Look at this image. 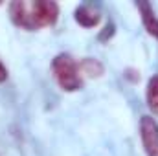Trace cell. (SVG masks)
Here are the masks:
<instances>
[{
	"label": "cell",
	"instance_id": "cell-1",
	"mask_svg": "<svg viewBox=\"0 0 158 156\" xmlns=\"http://www.w3.org/2000/svg\"><path fill=\"white\" fill-rule=\"evenodd\" d=\"M7 11L11 22L26 31L53 26L59 18V6L52 0H15L7 6Z\"/></svg>",
	"mask_w": 158,
	"mask_h": 156
},
{
	"label": "cell",
	"instance_id": "cell-2",
	"mask_svg": "<svg viewBox=\"0 0 158 156\" xmlns=\"http://www.w3.org/2000/svg\"><path fill=\"white\" fill-rule=\"evenodd\" d=\"M52 72L57 84L64 92H77L83 86V79L79 74L77 63L68 53H59L52 63Z\"/></svg>",
	"mask_w": 158,
	"mask_h": 156
},
{
	"label": "cell",
	"instance_id": "cell-3",
	"mask_svg": "<svg viewBox=\"0 0 158 156\" xmlns=\"http://www.w3.org/2000/svg\"><path fill=\"white\" fill-rule=\"evenodd\" d=\"M140 138L147 156H158V123L151 116L140 119Z\"/></svg>",
	"mask_w": 158,
	"mask_h": 156
},
{
	"label": "cell",
	"instance_id": "cell-4",
	"mask_svg": "<svg viewBox=\"0 0 158 156\" xmlns=\"http://www.w3.org/2000/svg\"><path fill=\"white\" fill-rule=\"evenodd\" d=\"M74 18L83 28H96L101 20V13H99L98 7H94L90 4H83L74 11Z\"/></svg>",
	"mask_w": 158,
	"mask_h": 156
},
{
	"label": "cell",
	"instance_id": "cell-5",
	"mask_svg": "<svg viewBox=\"0 0 158 156\" xmlns=\"http://www.w3.org/2000/svg\"><path fill=\"white\" fill-rule=\"evenodd\" d=\"M136 6H138V9H140L142 22H143V26H145L147 33H149V35H153V37L158 40V18L155 17V13H153L151 6H149L147 2H138Z\"/></svg>",
	"mask_w": 158,
	"mask_h": 156
},
{
	"label": "cell",
	"instance_id": "cell-6",
	"mask_svg": "<svg viewBox=\"0 0 158 156\" xmlns=\"http://www.w3.org/2000/svg\"><path fill=\"white\" fill-rule=\"evenodd\" d=\"M77 66H79V74L85 76V77H99L103 74V64L98 59H92V57H85Z\"/></svg>",
	"mask_w": 158,
	"mask_h": 156
},
{
	"label": "cell",
	"instance_id": "cell-7",
	"mask_svg": "<svg viewBox=\"0 0 158 156\" xmlns=\"http://www.w3.org/2000/svg\"><path fill=\"white\" fill-rule=\"evenodd\" d=\"M145 99H147V107H149V110L158 116V76H153V77L147 81Z\"/></svg>",
	"mask_w": 158,
	"mask_h": 156
},
{
	"label": "cell",
	"instance_id": "cell-8",
	"mask_svg": "<svg viewBox=\"0 0 158 156\" xmlns=\"http://www.w3.org/2000/svg\"><path fill=\"white\" fill-rule=\"evenodd\" d=\"M7 79V68L2 64V61H0V83H4Z\"/></svg>",
	"mask_w": 158,
	"mask_h": 156
}]
</instances>
